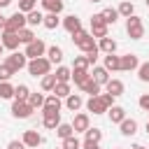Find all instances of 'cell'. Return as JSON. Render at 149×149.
<instances>
[{
    "mask_svg": "<svg viewBox=\"0 0 149 149\" xmlns=\"http://www.w3.org/2000/svg\"><path fill=\"white\" fill-rule=\"evenodd\" d=\"M72 42H74V47H79L84 54L98 51V44L93 42V35H88L86 30H77V33H72Z\"/></svg>",
    "mask_w": 149,
    "mask_h": 149,
    "instance_id": "1",
    "label": "cell"
},
{
    "mask_svg": "<svg viewBox=\"0 0 149 149\" xmlns=\"http://www.w3.org/2000/svg\"><path fill=\"white\" fill-rule=\"evenodd\" d=\"M26 68H28V72H30L33 77H44V74H49V70H51V63H49V58L40 56V58H30Z\"/></svg>",
    "mask_w": 149,
    "mask_h": 149,
    "instance_id": "2",
    "label": "cell"
},
{
    "mask_svg": "<svg viewBox=\"0 0 149 149\" xmlns=\"http://www.w3.org/2000/svg\"><path fill=\"white\" fill-rule=\"evenodd\" d=\"M126 30H128L130 40H140V37H144L142 19H140V16H135V14H130V16H128V21H126Z\"/></svg>",
    "mask_w": 149,
    "mask_h": 149,
    "instance_id": "3",
    "label": "cell"
},
{
    "mask_svg": "<svg viewBox=\"0 0 149 149\" xmlns=\"http://www.w3.org/2000/svg\"><path fill=\"white\" fill-rule=\"evenodd\" d=\"M21 28H26V14H23V12H14L12 16H7V26H5V30H9V33H19Z\"/></svg>",
    "mask_w": 149,
    "mask_h": 149,
    "instance_id": "4",
    "label": "cell"
},
{
    "mask_svg": "<svg viewBox=\"0 0 149 149\" xmlns=\"http://www.w3.org/2000/svg\"><path fill=\"white\" fill-rule=\"evenodd\" d=\"M44 51H47V44L42 42V40H33L30 44H26V58H40V56H44Z\"/></svg>",
    "mask_w": 149,
    "mask_h": 149,
    "instance_id": "5",
    "label": "cell"
},
{
    "mask_svg": "<svg viewBox=\"0 0 149 149\" xmlns=\"http://www.w3.org/2000/svg\"><path fill=\"white\" fill-rule=\"evenodd\" d=\"M91 35H93V37H98V40L107 35V23L102 21V16H100V14H93V16H91Z\"/></svg>",
    "mask_w": 149,
    "mask_h": 149,
    "instance_id": "6",
    "label": "cell"
},
{
    "mask_svg": "<svg viewBox=\"0 0 149 149\" xmlns=\"http://www.w3.org/2000/svg\"><path fill=\"white\" fill-rule=\"evenodd\" d=\"M12 114L16 119H28L33 114V107L28 105V100H14L12 102Z\"/></svg>",
    "mask_w": 149,
    "mask_h": 149,
    "instance_id": "7",
    "label": "cell"
},
{
    "mask_svg": "<svg viewBox=\"0 0 149 149\" xmlns=\"http://www.w3.org/2000/svg\"><path fill=\"white\" fill-rule=\"evenodd\" d=\"M7 65H9L14 72H19V70H23V68L28 65V58H26V54H21V51H12V56H7Z\"/></svg>",
    "mask_w": 149,
    "mask_h": 149,
    "instance_id": "8",
    "label": "cell"
},
{
    "mask_svg": "<svg viewBox=\"0 0 149 149\" xmlns=\"http://www.w3.org/2000/svg\"><path fill=\"white\" fill-rule=\"evenodd\" d=\"M86 109L93 112V114H105L109 107H107V102H105L100 95H91V98L86 100Z\"/></svg>",
    "mask_w": 149,
    "mask_h": 149,
    "instance_id": "9",
    "label": "cell"
},
{
    "mask_svg": "<svg viewBox=\"0 0 149 149\" xmlns=\"http://www.w3.org/2000/svg\"><path fill=\"white\" fill-rule=\"evenodd\" d=\"M137 65H140V58H137L135 54H126V56H121V61H119V70H123V72L137 70Z\"/></svg>",
    "mask_w": 149,
    "mask_h": 149,
    "instance_id": "10",
    "label": "cell"
},
{
    "mask_svg": "<svg viewBox=\"0 0 149 149\" xmlns=\"http://www.w3.org/2000/svg\"><path fill=\"white\" fill-rule=\"evenodd\" d=\"M28 149H37L40 144H42V135L37 133V130H26L23 133V140H21Z\"/></svg>",
    "mask_w": 149,
    "mask_h": 149,
    "instance_id": "11",
    "label": "cell"
},
{
    "mask_svg": "<svg viewBox=\"0 0 149 149\" xmlns=\"http://www.w3.org/2000/svg\"><path fill=\"white\" fill-rule=\"evenodd\" d=\"M2 47L5 49H9V51H14L21 42H19V33H9V30H2Z\"/></svg>",
    "mask_w": 149,
    "mask_h": 149,
    "instance_id": "12",
    "label": "cell"
},
{
    "mask_svg": "<svg viewBox=\"0 0 149 149\" xmlns=\"http://www.w3.org/2000/svg\"><path fill=\"white\" fill-rule=\"evenodd\" d=\"M42 112H61V98L58 95H47L44 98V105H42Z\"/></svg>",
    "mask_w": 149,
    "mask_h": 149,
    "instance_id": "13",
    "label": "cell"
},
{
    "mask_svg": "<svg viewBox=\"0 0 149 149\" xmlns=\"http://www.w3.org/2000/svg\"><path fill=\"white\" fill-rule=\"evenodd\" d=\"M63 28L72 35V33H77V30H81V21L74 16V14H70V16H65L63 19Z\"/></svg>",
    "mask_w": 149,
    "mask_h": 149,
    "instance_id": "14",
    "label": "cell"
},
{
    "mask_svg": "<svg viewBox=\"0 0 149 149\" xmlns=\"http://www.w3.org/2000/svg\"><path fill=\"white\" fill-rule=\"evenodd\" d=\"M44 114V128H51V130H56V126L61 123V112H42Z\"/></svg>",
    "mask_w": 149,
    "mask_h": 149,
    "instance_id": "15",
    "label": "cell"
},
{
    "mask_svg": "<svg viewBox=\"0 0 149 149\" xmlns=\"http://www.w3.org/2000/svg\"><path fill=\"white\" fill-rule=\"evenodd\" d=\"M88 114H74V121H72V128H74V133H86V128H88Z\"/></svg>",
    "mask_w": 149,
    "mask_h": 149,
    "instance_id": "16",
    "label": "cell"
},
{
    "mask_svg": "<svg viewBox=\"0 0 149 149\" xmlns=\"http://www.w3.org/2000/svg\"><path fill=\"white\" fill-rule=\"evenodd\" d=\"M119 128H121V135L130 137V135L137 133V121H135V119H123V121L119 123Z\"/></svg>",
    "mask_w": 149,
    "mask_h": 149,
    "instance_id": "17",
    "label": "cell"
},
{
    "mask_svg": "<svg viewBox=\"0 0 149 149\" xmlns=\"http://www.w3.org/2000/svg\"><path fill=\"white\" fill-rule=\"evenodd\" d=\"M107 114H109V121H112V123H121V121L126 119V109L119 107V105H112V107L107 109Z\"/></svg>",
    "mask_w": 149,
    "mask_h": 149,
    "instance_id": "18",
    "label": "cell"
},
{
    "mask_svg": "<svg viewBox=\"0 0 149 149\" xmlns=\"http://www.w3.org/2000/svg\"><path fill=\"white\" fill-rule=\"evenodd\" d=\"M81 91L88 93V95H100V84H98L93 77H88V79L81 84Z\"/></svg>",
    "mask_w": 149,
    "mask_h": 149,
    "instance_id": "19",
    "label": "cell"
},
{
    "mask_svg": "<svg viewBox=\"0 0 149 149\" xmlns=\"http://www.w3.org/2000/svg\"><path fill=\"white\" fill-rule=\"evenodd\" d=\"M42 21H44V14L42 12H37V9H33V12H28L26 14V26H42Z\"/></svg>",
    "mask_w": 149,
    "mask_h": 149,
    "instance_id": "20",
    "label": "cell"
},
{
    "mask_svg": "<svg viewBox=\"0 0 149 149\" xmlns=\"http://www.w3.org/2000/svg\"><path fill=\"white\" fill-rule=\"evenodd\" d=\"M42 26H44L47 30H54V28H58V26H61V16H58V14H54V12H49V14H44Z\"/></svg>",
    "mask_w": 149,
    "mask_h": 149,
    "instance_id": "21",
    "label": "cell"
},
{
    "mask_svg": "<svg viewBox=\"0 0 149 149\" xmlns=\"http://www.w3.org/2000/svg\"><path fill=\"white\" fill-rule=\"evenodd\" d=\"M91 77H93V79H95V81H98V84L102 86V84H107V81H109V70H105V68L95 65V68H93V74H91Z\"/></svg>",
    "mask_w": 149,
    "mask_h": 149,
    "instance_id": "22",
    "label": "cell"
},
{
    "mask_svg": "<svg viewBox=\"0 0 149 149\" xmlns=\"http://www.w3.org/2000/svg\"><path fill=\"white\" fill-rule=\"evenodd\" d=\"M105 86H107V93H112L114 98H119V95L123 93V81H121V79H109Z\"/></svg>",
    "mask_w": 149,
    "mask_h": 149,
    "instance_id": "23",
    "label": "cell"
},
{
    "mask_svg": "<svg viewBox=\"0 0 149 149\" xmlns=\"http://www.w3.org/2000/svg\"><path fill=\"white\" fill-rule=\"evenodd\" d=\"M81 105H84V100H81V95H77V93H70V95L65 98V107H68L70 112H77Z\"/></svg>",
    "mask_w": 149,
    "mask_h": 149,
    "instance_id": "24",
    "label": "cell"
},
{
    "mask_svg": "<svg viewBox=\"0 0 149 149\" xmlns=\"http://www.w3.org/2000/svg\"><path fill=\"white\" fill-rule=\"evenodd\" d=\"M84 135H86L84 142H88V144H98V142L102 140V130H100V128H91V126H88Z\"/></svg>",
    "mask_w": 149,
    "mask_h": 149,
    "instance_id": "25",
    "label": "cell"
},
{
    "mask_svg": "<svg viewBox=\"0 0 149 149\" xmlns=\"http://www.w3.org/2000/svg\"><path fill=\"white\" fill-rule=\"evenodd\" d=\"M98 49H100V51H105V54H114V51H116V42H114L112 37H107V35H105V37H100Z\"/></svg>",
    "mask_w": 149,
    "mask_h": 149,
    "instance_id": "26",
    "label": "cell"
},
{
    "mask_svg": "<svg viewBox=\"0 0 149 149\" xmlns=\"http://www.w3.org/2000/svg\"><path fill=\"white\" fill-rule=\"evenodd\" d=\"M51 93L58 95V98H68L70 95V81H56V86H54Z\"/></svg>",
    "mask_w": 149,
    "mask_h": 149,
    "instance_id": "27",
    "label": "cell"
},
{
    "mask_svg": "<svg viewBox=\"0 0 149 149\" xmlns=\"http://www.w3.org/2000/svg\"><path fill=\"white\" fill-rule=\"evenodd\" d=\"M42 7H44L47 12L61 14V12H63V0H42Z\"/></svg>",
    "mask_w": 149,
    "mask_h": 149,
    "instance_id": "28",
    "label": "cell"
},
{
    "mask_svg": "<svg viewBox=\"0 0 149 149\" xmlns=\"http://www.w3.org/2000/svg\"><path fill=\"white\" fill-rule=\"evenodd\" d=\"M47 56H49V63H61L63 61V49L54 44V47L47 49Z\"/></svg>",
    "mask_w": 149,
    "mask_h": 149,
    "instance_id": "29",
    "label": "cell"
},
{
    "mask_svg": "<svg viewBox=\"0 0 149 149\" xmlns=\"http://www.w3.org/2000/svg\"><path fill=\"white\" fill-rule=\"evenodd\" d=\"M54 74H56V81H70V79H72V70L65 68V65H58Z\"/></svg>",
    "mask_w": 149,
    "mask_h": 149,
    "instance_id": "30",
    "label": "cell"
},
{
    "mask_svg": "<svg viewBox=\"0 0 149 149\" xmlns=\"http://www.w3.org/2000/svg\"><path fill=\"white\" fill-rule=\"evenodd\" d=\"M56 135H58L61 140H65V137L74 135V128H72V123H58V126H56Z\"/></svg>",
    "mask_w": 149,
    "mask_h": 149,
    "instance_id": "31",
    "label": "cell"
},
{
    "mask_svg": "<svg viewBox=\"0 0 149 149\" xmlns=\"http://www.w3.org/2000/svg\"><path fill=\"white\" fill-rule=\"evenodd\" d=\"M100 16H102V21L109 26V23H116L119 12H116V9H112V7H107V9H102V12H100Z\"/></svg>",
    "mask_w": 149,
    "mask_h": 149,
    "instance_id": "32",
    "label": "cell"
},
{
    "mask_svg": "<svg viewBox=\"0 0 149 149\" xmlns=\"http://www.w3.org/2000/svg\"><path fill=\"white\" fill-rule=\"evenodd\" d=\"M119 61H121V56H114V54H107L105 56V70H119Z\"/></svg>",
    "mask_w": 149,
    "mask_h": 149,
    "instance_id": "33",
    "label": "cell"
},
{
    "mask_svg": "<svg viewBox=\"0 0 149 149\" xmlns=\"http://www.w3.org/2000/svg\"><path fill=\"white\" fill-rule=\"evenodd\" d=\"M26 100H28V105H30L33 109H37V107H42V105H44V95H42V93H28V98H26Z\"/></svg>",
    "mask_w": 149,
    "mask_h": 149,
    "instance_id": "34",
    "label": "cell"
},
{
    "mask_svg": "<svg viewBox=\"0 0 149 149\" xmlns=\"http://www.w3.org/2000/svg\"><path fill=\"white\" fill-rule=\"evenodd\" d=\"M40 86H42V91H54V86H56V74H44L42 81H40Z\"/></svg>",
    "mask_w": 149,
    "mask_h": 149,
    "instance_id": "35",
    "label": "cell"
},
{
    "mask_svg": "<svg viewBox=\"0 0 149 149\" xmlns=\"http://www.w3.org/2000/svg\"><path fill=\"white\" fill-rule=\"evenodd\" d=\"M116 12H119V16H126V19H128V16L135 12V7H133V2H128V0H126V2H121V5L116 7Z\"/></svg>",
    "mask_w": 149,
    "mask_h": 149,
    "instance_id": "36",
    "label": "cell"
},
{
    "mask_svg": "<svg viewBox=\"0 0 149 149\" xmlns=\"http://www.w3.org/2000/svg\"><path fill=\"white\" fill-rule=\"evenodd\" d=\"M35 40V33L30 30V28H21L19 30V42H23V44H30Z\"/></svg>",
    "mask_w": 149,
    "mask_h": 149,
    "instance_id": "37",
    "label": "cell"
},
{
    "mask_svg": "<svg viewBox=\"0 0 149 149\" xmlns=\"http://www.w3.org/2000/svg\"><path fill=\"white\" fill-rule=\"evenodd\" d=\"M88 77H91V74H88V70H72V79H74V84H77V86H81Z\"/></svg>",
    "mask_w": 149,
    "mask_h": 149,
    "instance_id": "38",
    "label": "cell"
},
{
    "mask_svg": "<svg viewBox=\"0 0 149 149\" xmlns=\"http://www.w3.org/2000/svg\"><path fill=\"white\" fill-rule=\"evenodd\" d=\"M28 93H30V88H28L26 84L14 86V100H26V98H28Z\"/></svg>",
    "mask_w": 149,
    "mask_h": 149,
    "instance_id": "39",
    "label": "cell"
},
{
    "mask_svg": "<svg viewBox=\"0 0 149 149\" xmlns=\"http://www.w3.org/2000/svg\"><path fill=\"white\" fill-rule=\"evenodd\" d=\"M0 98H14V86L9 81H0Z\"/></svg>",
    "mask_w": 149,
    "mask_h": 149,
    "instance_id": "40",
    "label": "cell"
},
{
    "mask_svg": "<svg viewBox=\"0 0 149 149\" xmlns=\"http://www.w3.org/2000/svg\"><path fill=\"white\" fill-rule=\"evenodd\" d=\"M137 77H140V81H149V61L137 65Z\"/></svg>",
    "mask_w": 149,
    "mask_h": 149,
    "instance_id": "41",
    "label": "cell"
},
{
    "mask_svg": "<svg viewBox=\"0 0 149 149\" xmlns=\"http://www.w3.org/2000/svg\"><path fill=\"white\" fill-rule=\"evenodd\" d=\"M72 70H88V61H86V56H74Z\"/></svg>",
    "mask_w": 149,
    "mask_h": 149,
    "instance_id": "42",
    "label": "cell"
},
{
    "mask_svg": "<svg viewBox=\"0 0 149 149\" xmlns=\"http://www.w3.org/2000/svg\"><path fill=\"white\" fill-rule=\"evenodd\" d=\"M35 2H37V0H19V12H23V14L33 12V9H35Z\"/></svg>",
    "mask_w": 149,
    "mask_h": 149,
    "instance_id": "43",
    "label": "cell"
},
{
    "mask_svg": "<svg viewBox=\"0 0 149 149\" xmlns=\"http://www.w3.org/2000/svg\"><path fill=\"white\" fill-rule=\"evenodd\" d=\"M81 144H79V140L74 137V135H70V137H65L63 140V149H79Z\"/></svg>",
    "mask_w": 149,
    "mask_h": 149,
    "instance_id": "44",
    "label": "cell"
},
{
    "mask_svg": "<svg viewBox=\"0 0 149 149\" xmlns=\"http://www.w3.org/2000/svg\"><path fill=\"white\" fill-rule=\"evenodd\" d=\"M12 74H14V70H12L7 63H2V65H0V81H9Z\"/></svg>",
    "mask_w": 149,
    "mask_h": 149,
    "instance_id": "45",
    "label": "cell"
},
{
    "mask_svg": "<svg viewBox=\"0 0 149 149\" xmlns=\"http://www.w3.org/2000/svg\"><path fill=\"white\" fill-rule=\"evenodd\" d=\"M140 107L149 112V93H144V95H140Z\"/></svg>",
    "mask_w": 149,
    "mask_h": 149,
    "instance_id": "46",
    "label": "cell"
},
{
    "mask_svg": "<svg viewBox=\"0 0 149 149\" xmlns=\"http://www.w3.org/2000/svg\"><path fill=\"white\" fill-rule=\"evenodd\" d=\"M7 149H28L23 142H19V140H12L9 144H7Z\"/></svg>",
    "mask_w": 149,
    "mask_h": 149,
    "instance_id": "47",
    "label": "cell"
},
{
    "mask_svg": "<svg viewBox=\"0 0 149 149\" xmlns=\"http://www.w3.org/2000/svg\"><path fill=\"white\" fill-rule=\"evenodd\" d=\"M100 98H102V100L107 102V107H112V105H114V95H112V93H102Z\"/></svg>",
    "mask_w": 149,
    "mask_h": 149,
    "instance_id": "48",
    "label": "cell"
},
{
    "mask_svg": "<svg viewBox=\"0 0 149 149\" xmlns=\"http://www.w3.org/2000/svg\"><path fill=\"white\" fill-rule=\"evenodd\" d=\"M5 26H7V16L0 14V30H5Z\"/></svg>",
    "mask_w": 149,
    "mask_h": 149,
    "instance_id": "49",
    "label": "cell"
},
{
    "mask_svg": "<svg viewBox=\"0 0 149 149\" xmlns=\"http://www.w3.org/2000/svg\"><path fill=\"white\" fill-rule=\"evenodd\" d=\"M84 149H100L98 144H88V142H84Z\"/></svg>",
    "mask_w": 149,
    "mask_h": 149,
    "instance_id": "50",
    "label": "cell"
},
{
    "mask_svg": "<svg viewBox=\"0 0 149 149\" xmlns=\"http://www.w3.org/2000/svg\"><path fill=\"white\" fill-rule=\"evenodd\" d=\"M9 2H12V0H0V9H2V7H7Z\"/></svg>",
    "mask_w": 149,
    "mask_h": 149,
    "instance_id": "51",
    "label": "cell"
},
{
    "mask_svg": "<svg viewBox=\"0 0 149 149\" xmlns=\"http://www.w3.org/2000/svg\"><path fill=\"white\" fill-rule=\"evenodd\" d=\"M2 51H5V47H2V42H0V56H2Z\"/></svg>",
    "mask_w": 149,
    "mask_h": 149,
    "instance_id": "52",
    "label": "cell"
},
{
    "mask_svg": "<svg viewBox=\"0 0 149 149\" xmlns=\"http://www.w3.org/2000/svg\"><path fill=\"white\" fill-rule=\"evenodd\" d=\"M133 149H144V147H142V144H135V147H133Z\"/></svg>",
    "mask_w": 149,
    "mask_h": 149,
    "instance_id": "53",
    "label": "cell"
},
{
    "mask_svg": "<svg viewBox=\"0 0 149 149\" xmlns=\"http://www.w3.org/2000/svg\"><path fill=\"white\" fill-rule=\"evenodd\" d=\"M88 2H102V0H88Z\"/></svg>",
    "mask_w": 149,
    "mask_h": 149,
    "instance_id": "54",
    "label": "cell"
},
{
    "mask_svg": "<svg viewBox=\"0 0 149 149\" xmlns=\"http://www.w3.org/2000/svg\"><path fill=\"white\" fill-rule=\"evenodd\" d=\"M144 2H147V7H149V0H144Z\"/></svg>",
    "mask_w": 149,
    "mask_h": 149,
    "instance_id": "55",
    "label": "cell"
},
{
    "mask_svg": "<svg viewBox=\"0 0 149 149\" xmlns=\"http://www.w3.org/2000/svg\"><path fill=\"white\" fill-rule=\"evenodd\" d=\"M147 133H149V123H147Z\"/></svg>",
    "mask_w": 149,
    "mask_h": 149,
    "instance_id": "56",
    "label": "cell"
},
{
    "mask_svg": "<svg viewBox=\"0 0 149 149\" xmlns=\"http://www.w3.org/2000/svg\"><path fill=\"white\" fill-rule=\"evenodd\" d=\"M61 149H63V147H61Z\"/></svg>",
    "mask_w": 149,
    "mask_h": 149,
    "instance_id": "57",
    "label": "cell"
}]
</instances>
